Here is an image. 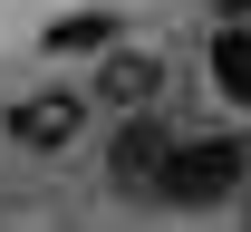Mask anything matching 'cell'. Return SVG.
I'll use <instances>...</instances> for the list:
<instances>
[{
	"mask_svg": "<svg viewBox=\"0 0 251 232\" xmlns=\"http://www.w3.org/2000/svg\"><path fill=\"white\" fill-rule=\"evenodd\" d=\"M251 184V145L242 135H193V145H174L155 174V203H174V213H213V203H232Z\"/></svg>",
	"mask_w": 251,
	"mask_h": 232,
	"instance_id": "cell-1",
	"label": "cell"
},
{
	"mask_svg": "<svg viewBox=\"0 0 251 232\" xmlns=\"http://www.w3.org/2000/svg\"><path fill=\"white\" fill-rule=\"evenodd\" d=\"M164 155H174V135H164L155 116H126V126H116V145H106V184H116V194H155Z\"/></svg>",
	"mask_w": 251,
	"mask_h": 232,
	"instance_id": "cell-2",
	"label": "cell"
},
{
	"mask_svg": "<svg viewBox=\"0 0 251 232\" xmlns=\"http://www.w3.org/2000/svg\"><path fill=\"white\" fill-rule=\"evenodd\" d=\"M77 126H87V97H29L10 106V145H29V155H58V145H77Z\"/></svg>",
	"mask_w": 251,
	"mask_h": 232,
	"instance_id": "cell-3",
	"label": "cell"
},
{
	"mask_svg": "<svg viewBox=\"0 0 251 232\" xmlns=\"http://www.w3.org/2000/svg\"><path fill=\"white\" fill-rule=\"evenodd\" d=\"M155 87H164V58H155V49H116V58L97 68V106H126V116H145Z\"/></svg>",
	"mask_w": 251,
	"mask_h": 232,
	"instance_id": "cell-4",
	"label": "cell"
},
{
	"mask_svg": "<svg viewBox=\"0 0 251 232\" xmlns=\"http://www.w3.org/2000/svg\"><path fill=\"white\" fill-rule=\"evenodd\" d=\"M203 68H213V87L232 106H251V29H242V20H222V29L203 39Z\"/></svg>",
	"mask_w": 251,
	"mask_h": 232,
	"instance_id": "cell-5",
	"label": "cell"
},
{
	"mask_svg": "<svg viewBox=\"0 0 251 232\" xmlns=\"http://www.w3.org/2000/svg\"><path fill=\"white\" fill-rule=\"evenodd\" d=\"M39 49L49 58H97V49H116V10H68V20L39 29Z\"/></svg>",
	"mask_w": 251,
	"mask_h": 232,
	"instance_id": "cell-6",
	"label": "cell"
},
{
	"mask_svg": "<svg viewBox=\"0 0 251 232\" xmlns=\"http://www.w3.org/2000/svg\"><path fill=\"white\" fill-rule=\"evenodd\" d=\"M242 232H251V194H242Z\"/></svg>",
	"mask_w": 251,
	"mask_h": 232,
	"instance_id": "cell-7",
	"label": "cell"
}]
</instances>
